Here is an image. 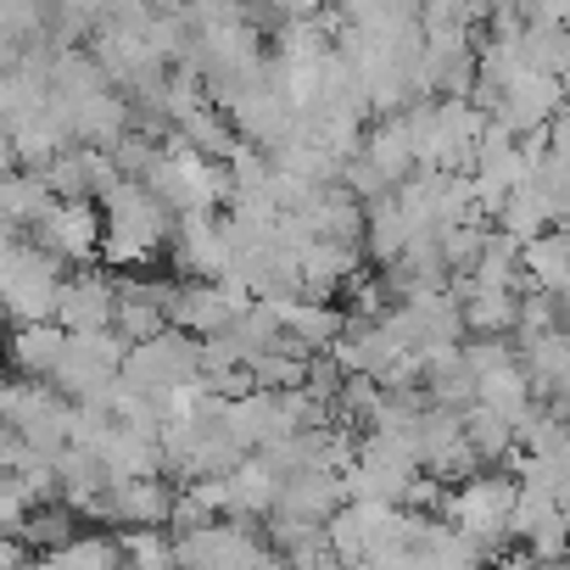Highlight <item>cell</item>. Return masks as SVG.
<instances>
[{
	"label": "cell",
	"instance_id": "6da1fadb",
	"mask_svg": "<svg viewBox=\"0 0 570 570\" xmlns=\"http://www.w3.org/2000/svg\"><path fill=\"white\" fill-rule=\"evenodd\" d=\"M107 240H101V263L107 268H140L157 257L163 240H174V207L151 190V185H135V179H118L107 196Z\"/></svg>",
	"mask_w": 570,
	"mask_h": 570
},
{
	"label": "cell",
	"instance_id": "7a4b0ae2",
	"mask_svg": "<svg viewBox=\"0 0 570 570\" xmlns=\"http://www.w3.org/2000/svg\"><path fill=\"white\" fill-rule=\"evenodd\" d=\"M62 285H68V263L51 257L23 229H7V252H0V303H7L12 325H46V320H57Z\"/></svg>",
	"mask_w": 570,
	"mask_h": 570
},
{
	"label": "cell",
	"instance_id": "3957f363",
	"mask_svg": "<svg viewBox=\"0 0 570 570\" xmlns=\"http://www.w3.org/2000/svg\"><path fill=\"white\" fill-rule=\"evenodd\" d=\"M514 498H520V475H470L448 492L442 514L475 542L481 559H492L503 537H514Z\"/></svg>",
	"mask_w": 570,
	"mask_h": 570
},
{
	"label": "cell",
	"instance_id": "277c9868",
	"mask_svg": "<svg viewBox=\"0 0 570 570\" xmlns=\"http://www.w3.org/2000/svg\"><path fill=\"white\" fill-rule=\"evenodd\" d=\"M179 570H279V548L252 531V520H213L179 537Z\"/></svg>",
	"mask_w": 570,
	"mask_h": 570
},
{
	"label": "cell",
	"instance_id": "5b68a950",
	"mask_svg": "<svg viewBox=\"0 0 570 570\" xmlns=\"http://www.w3.org/2000/svg\"><path fill=\"white\" fill-rule=\"evenodd\" d=\"M0 414H7V431L29 436L35 448L46 453H62L68 448V425H73V397L57 386V381H35V375H18L0 397Z\"/></svg>",
	"mask_w": 570,
	"mask_h": 570
},
{
	"label": "cell",
	"instance_id": "8992f818",
	"mask_svg": "<svg viewBox=\"0 0 570 570\" xmlns=\"http://www.w3.org/2000/svg\"><path fill=\"white\" fill-rule=\"evenodd\" d=\"M124 381L140 386V392H157V397H174L179 386H196L202 381V336L163 331L157 342H135L129 364H124Z\"/></svg>",
	"mask_w": 570,
	"mask_h": 570
},
{
	"label": "cell",
	"instance_id": "52a82bcc",
	"mask_svg": "<svg viewBox=\"0 0 570 570\" xmlns=\"http://www.w3.org/2000/svg\"><path fill=\"white\" fill-rule=\"evenodd\" d=\"M252 303H257L252 285H240V279H190V285H179L168 320H174V331H190L207 342V336H229Z\"/></svg>",
	"mask_w": 570,
	"mask_h": 570
},
{
	"label": "cell",
	"instance_id": "ba28073f",
	"mask_svg": "<svg viewBox=\"0 0 570 570\" xmlns=\"http://www.w3.org/2000/svg\"><path fill=\"white\" fill-rule=\"evenodd\" d=\"M168 252H174L179 274H190V279H229V268H235L229 218H218V213H185L179 229H174V240H168Z\"/></svg>",
	"mask_w": 570,
	"mask_h": 570
},
{
	"label": "cell",
	"instance_id": "9c48e42d",
	"mask_svg": "<svg viewBox=\"0 0 570 570\" xmlns=\"http://www.w3.org/2000/svg\"><path fill=\"white\" fill-rule=\"evenodd\" d=\"M35 240H40L51 257H62L68 268H90V263L101 257V240H107V213H96L85 196L57 202V207L46 213V224L35 229Z\"/></svg>",
	"mask_w": 570,
	"mask_h": 570
},
{
	"label": "cell",
	"instance_id": "30bf717a",
	"mask_svg": "<svg viewBox=\"0 0 570 570\" xmlns=\"http://www.w3.org/2000/svg\"><path fill=\"white\" fill-rule=\"evenodd\" d=\"M57 325H68L73 336H79V331H112V325H118V279L101 274V268H79V274H68Z\"/></svg>",
	"mask_w": 570,
	"mask_h": 570
},
{
	"label": "cell",
	"instance_id": "8fae6325",
	"mask_svg": "<svg viewBox=\"0 0 570 570\" xmlns=\"http://www.w3.org/2000/svg\"><path fill=\"white\" fill-rule=\"evenodd\" d=\"M347 503H353V498H347L342 470H308V475H292V481H285L274 514H285V520H308V525H331L336 509H347Z\"/></svg>",
	"mask_w": 570,
	"mask_h": 570
},
{
	"label": "cell",
	"instance_id": "7c38bea8",
	"mask_svg": "<svg viewBox=\"0 0 570 570\" xmlns=\"http://www.w3.org/2000/svg\"><path fill=\"white\" fill-rule=\"evenodd\" d=\"M174 498H179V492H174L163 475L118 481V487L101 498L96 520H118V525H168V520H174Z\"/></svg>",
	"mask_w": 570,
	"mask_h": 570
},
{
	"label": "cell",
	"instance_id": "4fadbf2b",
	"mask_svg": "<svg viewBox=\"0 0 570 570\" xmlns=\"http://www.w3.org/2000/svg\"><path fill=\"white\" fill-rule=\"evenodd\" d=\"M96 459L107 464V475H112V487L118 481H146V475H168V459H163V442L157 436H146V431H135V425H112L107 431V442L96 448Z\"/></svg>",
	"mask_w": 570,
	"mask_h": 570
},
{
	"label": "cell",
	"instance_id": "5bb4252c",
	"mask_svg": "<svg viewBox=\"0 0 570 570\" xmlns=\"http://www.w3.org/2000/svg\"><path fill=\"white\" fill-rule=\"evenodd\" d=\"M297 268H303V292L314 303H331L336 285L358 279V246L353 240H308L297 252Z\"/></svg>",
	"mask_w": 570,
	"mask_h": 570
},
{
	"label": "cell",
	"instance_id": "9a60e30c",
	"mask_svg": "<svg viewBox=\"0 0 570 570\" xmlns=\"http://www.w3.org/2000/svg\"><path fill=\"white\" fill-rule=\"evenodd\" d=\"M279 492H285V475L263 453H252L246 464L229 470V520H268L279 509Z\"/></svg>",
	"mask_w": 570,
	"mask_h": 570
},
{
	"label": "cell",
	"instance_id": "2e32d148",
	"mask_svg": "<svg viewBox=\"0 0 570 570\" xmlns=\"http://www.w3.org/2000/svg\"><path fill=\"white\" fill-rule=\"evenodd\" d=\"M459 297H464V331H475V336H514L520 331V297L525 292L475 285V279L459 274Z\"/></svg>",
	"mask_w": 570,
	"mask_h": 570
},
{
	"label": "cell",
	"instance_id": "e0dca14e",
	"mask_svg": "<svg viewBox=\"0 0 570 570\" xmlns=\"http://www.w3.org/2000/svg\"><path fill=\"white\" fill-rule=\"evenodd\" d=\"M285 308V336H292L308 358H320V353H331L342 336H347V325L353 320H342V308H331V303H314V297H297V303H279Z\"/></svg>",
	"mask_w": 570,
	"mask_h": 570
},
{
	"label": "cell",
	"instance_id": "ac0fdd59",
	"mask_svg": "<svg viewBox=\"0 0 570 570\" xmlns=\"http://www.w3.org/2000/svg\"><path fill=\"white\" fill-rule=\"evenodd\" d=\"M68 342H73V331L57 325V320H46V325H18V331H12V370H18V375H35V381H51L57 364L68 358Z\"/></svg>",
	"mask_w": 570,
	"mask_h": 570
},
{
	"label": "cell",
	"instance_id": "d6986e66",
	"mask_svg": "<svg viewBox=\"0 0 570 570\" xmlns=\"http://www.w3.org/2000/svg\"><path fill=\"white\" fill-rule=\"evenodd\" d=\"M57 202H62V196L51 190V179H46V174H23V168L7 179V190H0V207H7V229H23V235L40 229L46 213H51Z\"/></svg>",
	"mask_w": 570,
	"mask_h": 570
},
{
	"label": "cell",
	"instance_id": "ffe728a7",
	"mask_svg": "<svg viewBox=\"0 0 570 570\" xmlns=\"http://www.w3.org/2000/svg\"><path fill=\"white\" fill-rule=\"evenodd\" d=\"M520 268H525V279H531V292H559V285L570 279V240H564L559 229L525 240V246H520Z\"/></svg>",
	"mask_w": 570,
	"mask_h": 570
},
{
	"label": "cell",
	"instance_id": "44dd1931",
	"mask_svg": "<svg viewBox=\"0 0 570 570\" xmlns=\"http://www.w3.org/2000/svg\"><path fill=\"white\" fill-rule=\"evenodd\" d=\"M464 436H470V448L481 453V464L509 459V453L520 448L514 420H503V414H498V409H487V403H470V409H464Z\"/></svg>",
	"mask_w": 570,
	"mask_h": 570
},
{
	"label": "cell",
	"instance_id": "7402d4cb",
	"mask_svg": "<svg viewBox=\"0 0 570 570\" xmlns=\"http://www.w3.org/2000/svg\"><path fill=\"white\" fill-rule=\"evenodd\" d=\"M124 559H129V570H179V537H174V525H124Z\"/></svg>",
	"mask_w": 570,
	"mask_h": 570
},
{
	"label": "cell",
	"instance_id": "603a6c76",
	"mask_svg": "<svg viewBox=\"0 0 570 570\" xmlns=\"http://www.w3.org/2000/svg\"><path fill=\"white\" fill-rule=\"evenodd\" d=\"M464 279H475V285H503V292H520V279H525V268H520V240L498 229Z\"/></svg>",
	"mask_w": 570,
	"mask_h": 570
},
{
	"label": "cell",
	"instance_id": "cb8c5ba5",
	"mask_svg": "<svg viewBox=\"0 0 570 570\" xmlns=\"http://www.w3.org/2000/svg\"><path fill=\"white\" fill-rule=\"evenodd\" d=\"M331 548H336V564H364L370 548H375V531H370V509L364 503H347L336 509V520L325 525Z\"/></svg>",
	"mask_w": 570,
	"mask_h": 570
},
{
	"label": "cell",
	"instance_id": "d4e9b609",
	"mask_svg": "<svg viewBox=\"0 0 570 570\" xmlns=\"http://www.w3.org/2000/svg\"><path fill=\"white\" fill-rule=\"evenodd\" d=\"M279 570H336V548H331L325 525L320 531H303L297 542H285L279 548Z\"/></svg>",
	"mask_w": 570,
	"mask_h": 570
},
{
	"label": "cell",
	"instance_id": "484cf974",
	"mask_svg": "<svg viewBox=\"0 0 570 570\" xmlns=\"http://www.w3.org/2000/svg\"><path fill=\"white\" fill-rule=\"evenodd\" d=\"M487 240H492V235H487L475 218H470V224L442 229V257H448V268H453V274H470V268H475V257L487 252Z\"/></svg>",
	"mask_w": 570,
	"mask_h": 570
},
{
	"label": "cell",
	"instance_id": "4316f807",
	"mask_svg": "<svg viewBox=\"0 0 570 570\" xmlns=\"http://www.w3.org/2000/svg\"><path fill=\"white\" fill-rule=\"evenodd\" d=\"M548 520H559V492H548V487H525L520 481V498H514V537L525 542L537 525H548Z\"/></svg>",
	"mask_w": 570,
	"mask_h": 570
},
{
	"label": "cell",
	"instance_id": "83f0119b",
	"mask_svg": "<svg viewBox=\"0 0 570 570\" xmlns=\"http://www.w3.org/2000/svg\"><path fill=\"white\" fill-rule=\"evenodd\" d=\"M73 514L79 509H57V503H40L23 525V542H40V548H62L73 542Z\"/></svg>",
	"mask_w": 570,
	"mask_h": 570
},
{
	"label": "cell",
	"instance_id": "f1b7e54d",
	"mask_svg": "<svg viewBox=\"0 0 570 570\" xmlns=\"http://www.w3.org/2000/svg\"><path fill=\"white\" fill-rule=\"evenodd\" d=\"M525 548L537 553V564L564 559V553H570V525H564V514H559V520H548V525H537V531L525 537Z\"/></svg>",
	"mask_w": 570,
	"mask_h": 570
},
{
	"label": "cell",
	"instance_id": "f546056e",
	"mask_svg": "<svg viewBox=\"0 0 570 570\" xmlns=\"http://www.w3.org/2000/svg\"><path fill=\"white\" fill-rule=\"evenodd\" d=\"M386 185H392V179H386L370 157L347 163V190H353V196H386Z\"/></svg>",
	"mask_w": 570,
	"mask_h": 570
},
{
	"label": "cell",
	"instance_id": "4dcf8cb0",
	"mask_svg": "<svg viewBox=\"0 0 570 570\" xmlns=\"http://www.w3.org/2000/svg\"><path fill=\"white\" fill-rule=\"evenodd\" d=\"M537 570H570V559H553V564H537Z\"/></svg>",
	"mask_w": 570,
	"mask_h": 570
},
{
	"label": "cell",
	"instance_id": "1f68e13d",
	"mask_svg": "<svg viewBox=\"0 0 570 570\" xmlns=\"http://www.w3.org/2000/svg\"><path fill=\"white\" fill-rule=\"evenodd\" d=\"M559 235H564V240H570V218H564V224H559Z\"/></svg>",
	"mask_w": 570,
	"mask_h": 570
}]
</instances>
